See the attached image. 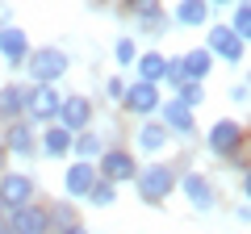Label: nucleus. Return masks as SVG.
Wrapping results in <instances>:
<instances>
[{"label":"nucleus","mask_w":251,"mask_h":234,"mask_svg":"<svg viewBox=\"0 0 251 234\" xmlns=\"http://www.w3.org/2000/svg\"><path fill=\"white\" fill-rule=\"evenodd\" d=\"M67 67H72V59H67V50H59V46H38V50L29 54V75H34L38 84H54L59 75H67Z\"/></svg>","instance_id":"nucleus-1"},{"label":"nucleus","mask_w":251,"mask_h":234,"mask_svg":"<svg viewBox=\"0 0 251 234\" xmlns=\"http://www.w3.org/2000/svg\"><path fill=\"white\" fill-rule=\"evenodd\" d=\"M176 188V171L163 167V163H151V167H138V192L147 201H163Z\"/></svg>","instance_id":"nucleus-2"},{"label":"nucleus","mask_w":251,"mask_h":234,"mask_svg":"<svg viewBox=\"0 0 251 234\" xmlns=\"http://www.w3.org/2000/svg\"><path fill=\"white\" fill-rule=\"evenodd\" d=\"M34 180H29L25 171H4L0 176V205L9 209H21V205H34Z\"/></svg>","instance_id":"nucleus-3"},{"label":"nucleus","mask_w":251,"mask_h":234,"mask_svg":"<svg viewBox=\"0 0 251 234\" xmlns=\"http://www.w3.org/2000/svg\"><path fill=\"white\" fill-rule=\"evenodd\" d=\"M100 180L109 184H122V180H134L138 167H134V155H126V151H105L100 155V171H97Z\"/></svg>","instance_id":"nucleus-4"},{"label":"nucleus","mask_w":251,"mask_h":234,"mask_svg":"<svg viewBox=\"0 0 251 234\" xmlns=\"http://www.w3.org/2000/svg\"><path fill=\"white\" fill-rule=\"evenodd\" d=\"M54 117H59V126L67 130V134H75V130H84L92 121V105L84 96H67V100H59V113Z\"/></svg>","instance_id":"nucleus-5"},{"label":"nucleus","mask_w":251,"mask_h":234,"mask_svg":"<svg viewBox=\"0 0 251 234\" xmlns=\"http://www.w3.org/2000/svg\"><path fill=\"white\" fill-rule=\"evenodd\" d=\"M9 230L13 234H46L50 226H46V209L42 205H21L9 213Z\"/></svg>","instance_id":"nucleus-6"},{"label":"nucleus","mask_w":251,"mask_h":234,"mask_svg":"<svg viewBox=\"0 0 251 234\" xmlns=\"http://www.w3.org/2000/svg\"><path fill=\"white\" fill-rule=\"evenodd\" d=\"M239 142H243V126L234 121V117H222V121H214V130H209V151L230 155V151H239Z\"/></svg>","instance_id":"nucleus-7"},{"label":"nucleus","mask_w":251,"mask_h":234,"mask_svg":"<svg viewBox=\"0 0 251 234\" xmlns=\"http://www.w3.org/2000/svg\"><path fill=\"white\" fill-rule=\"evenodd\" d=\"M25 109H29V117H34V121H50V117L59 113V92H54L50 84H38V88H29Z\"/></svg>","instance_id":"nucleus-8"},{"label":"nucleus","mask_w":251,"mask_h":234,"mask_svg":"<svg viewBox=\"0 0 251 234\" xmlns=\"http://www.w3.org/2000/svg\"><path fill=\"white\" fill-rule=\"evenodd\" d=\"M122 96H126V109H130V113H155V109L163 105L159 88H155V84H143V80H134Z\"/></svg>","instance_id":"nucleus-9"},{"label":"nucleus","mask_w":251,"mask_h":234,"mask_svg":"<svg viewBox=\"0 0 251 234\" xmlns=\"http://www.w3.org/2000/svg\"><path fill=\"white\" fill-rule=\"evenodd\" d=\"M92 184H97V167H92V163H72V167L63 171V188H67V197H88Z\"/></svg>","instance_id":"nucleus-10"},{"label":"nucleus","mask_w":251,"mask_h":234,"mask_svg":"<svg viewBox=\"0 0 251 234\" xmlns=\"http://www.w3.org/2000/svg\"><path fill=\"white\" fill-rule=\"evenodd\" d=\"M214 50L222 54V59H230V63L243 59V42L230 34V25H214V29H209V54H214Z\"/></svg>","instance_id":"nucleus-11"},{"label":"nucleus","mask_w":251,"mask_h":234,"mask_svg":"<svg viewBox=\"0 0 251 234\" xmlns=\"http://www.w3.org/2000/svg\"><path fill=\"white\" fill-rule=\"evenodd\" d=\"M209 67H214V54L209 50H188L184 59H180V71H184L188 84H201L209 75Z\"/></svg>","instance_id":"nucleus-12"},{"label":"nucleus","mask_w":251,"mask_h":234,"mask_svg":"<svg viewBox=\"0 0 251 234\" xmlns=\"http://www.w3.org/2000/svg\"><path fill=\"white\" fill-rule=\"evenodd\" d=\"M180 188H184V197L197 209H214V188H209V180H201L197 171H188L184 180H180Z\"/></svg>","instance_id":"nucleus-13"},{"label":"nucleus","mask_w":251,"mask_h":234,"mask_svg":"<svg viewBox=\"0 0 251 234\" xmlns=\"http://www.w3.org/2000/svg\"><path fill=\"white\" fill-rule=\"evenodd\" d=\"M4 146H9L13 155H21V159H29V155H34V126H29V121H13Z\"/></svg>","instance_id":"nucleus-14"},{"label":"nucleus","mask_w":251,"mask_h":234,"mask_svg":"<svg viewBox=\"0 0 251 234\" xmlns=\"http://www.w3.org/2000/svg\"><path fill=\"white\" fill-rule=\"evenodd\" d=\"M163 130H176V134H188V130H193V113H188L184 105H180V100H168V105H163V121H159Z\"/></svg>","instance_id":"nucleus-15"},{"label":"nucleus","mask_w":251,"mask_h":234,"mask_svg":"<svg viewBox=\"0 0 251 234\" xmlns=\"http://www.w3.org/2000/svg\"><path fill=\"white\" fill-rule=\"evenodd\" d=\"M0 54H4L9 63H21V59L29 54L25 34H21V29H0Z\"/></svg>","instance_id":"nucleus-16"},{"label":"nucleus","mask_w":251,"mask_h":234,"mask_svg":"<svg viewBox=\"0 0 251 234\" xmlns=\"http://www.w3.org/2000/svg\"><path fill=\"white\" fill-rule=\"evenodd\" d=\"M205 17H209V4H205V0H180V9H176L180 25H205Z\"/></svg>","instance_id":"nucleus-17"},{"label":"nucleus","mask_w":251,"mask_h":234,"mask_svg":"<svg viewBox=\"0 0 251 234\" xmlns=\"http://www.w3.org/2000/svg\"><path fill=\"white\" fill-rule=\"evenodd\" d=\"M25 96H29V88H0V117H17L21 109H25Z\"/></svg>","instance_id":"nucleus-18"},{"label":"nucleus","mask_w":251,"mask_h":234,"mask_svg":"<svg viewBox=\"0 0 251 234\" xmlns=\"http://www.w3.org/2000/svg\"><path fill=\"white\" fill-rule=\"evenodd\" d=\"M72 138H75V134H67L63 126H50V130L42 134V151H46V155H67V151H72Z\"/></svg>","instance_id":"nucleus-19"},{"label":"nucleus","mask_w":251,"mask_h":234,"mask_svg":"<svg viewBox=\"0 0 251 234\" xmlns=\"http://www.w3.org/2000/svg\"><path fill=\"white\" fill-rule=\"evenodd\" d=\"M163 142H168V130H163L159 121H147V126L138 130V146H143V151H159Z\"/></svg>","instance_id":"nucleus-20"},{"label":"nucleus","mask_w":251,"mask_h":234,"mask_svg":"<svg viewBox=\"0 0 251 234\" xmlns=\"http://www.w3.org/2000/svg\"><path fill=\"white\" fill-rule=\"evenodd\" d=\"M163 63H168V59H163V54H143V59H138V75H143V84H155V80H163Z\"/></svg>","instance_id":"nucleus-21"},{"label":"nucleus","mask_w":251,"mask_h":234,"mask_svg":"<svg viewBox=\"0 0 251 234\" xmlns=\"http://www.w3.org/2000/svg\"><path fill=\"white\" fill-rule=\"evenodd\" d=\"M72 146L80 151V163H92V159H100V138L97 134H80V138H72Z\"/></svg>","instance_id":"nucleus-22"},{"label":"nucleus","mask_w":251,"mask_h":234,"mask_svg":"<svg viewBox=\"0 0 251 234\" xmlns=\"http://www.w3.org/2000/svg\"><path fill=\"white\" fill-rule=\"evenodd\" d=\"M88 201H92V205H97V209L113 205V201H117V184H109V180H97V184H92V188H88Z\"/></svg>","instance_id":"nucleus-23"},{"label":"nucleus","mask_w":251,"mask_h":234,"mask_svg":"<svg viewBox=\"0 0 251 234\" xmlns=\"http://www.w3.org/2000/svg\"><path fill=\"white\" fill-rule=\"evenodd\" d=\"M176 100L188 109V113H193L197 105H205V88H201V84H188V80H184V84H180V96H176Z\"/></svg>","instance_id":"nucleus-24"},{"label":"nucleus","mask_w":251,"mask_h":234,"mask_svg":"<svg viewBox=\"0 0 251 234\" xmlns=\"http://www.w3.org/2000/svg\"><path fill=\"white\" fill-rule=\"evenodd\" d=\"M230 34L239 38V42L251 34V9H247V4H234V25H230Z\"/></svg>","instance_id":"nucleus-25"},{"label":"nucleus","mask_w":251,"mask_h":234,"mask_svg":"<svg viewBox=\"0 0 251 234\" xmlns=\"http://www.w3.org/2000/svg\"><path fill=\"white\" fill-rule=\"evenodd\" d=\"M113 54H117V63H134V42H130V38H117Z\"/></svg>","instance_id":"nucleus-26"},{"label":"nucleus","mask_w":251,"mask_h":234,"mask_svg":"<svg viewBox=\"0 0 251 234\" xmlns=\"http://www.w3.org/2000/svg\"><path fill=\"white\" fill-rule=\"evenodd\" d=\"M230 100H247V84H234V88H230Z\"/></svg>","instance_id":"nucleus-27"},{"label":"nucleus","mask_w":251,"mask_h":234,"mask_svg":"<svg viewBox=\"0 0 251 234\" xmlns=\"http://www.w3.org/2000/svg\"><path fill=\"white\" fill-rule=\"evenodd\" d=\"M63 234H88V230H84V226H72V230H63Z\"/></svg>","instance_id":"nucleus-28"},{"label":"nucleus","mask_w":251,"mask_h":234,"mask_svg":"<svg viewBox=\"0 0 251 234\" xmlns=\"http://www.w3.org/2000/svg\"><path fill=\"white\" fill-rule=\"evenodd\" d=\"M0 234H13V230H9V222H4V217H0Z\"/></svg>","instance_id":"nucleus-29"},{"label":"nucleus","mask_w":251,"mask_h":234,"mask_svg":"<svg viewBox=\"0 0 251 234\" xmlns=\"http://www.w3.org/2000/svg\"><path fill=\"white\" fill-rule=\"evenodd\" d=\"M205 4H226V0H205ZM239 4H247V0H239Z\"/></svg>","instance_id":"nucleus-30"},{"label":"nucleus","mask_w":251,"mask_h":234,"mask_svg":"<svg viewBox=\"0 0 251 234\" xmlns=\"http://www.w3.org/2000/svg\"><path fill=\"white\" fill-rule=\"evenodd\" d=\"M0 213H4V205H0Z\"/></svg>","instance_id":"nucleus-31"}]
</instances>
